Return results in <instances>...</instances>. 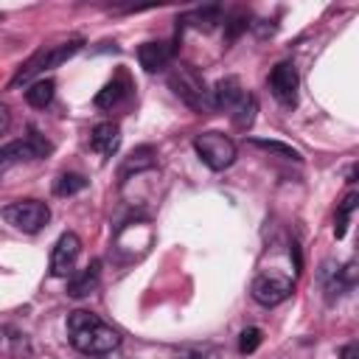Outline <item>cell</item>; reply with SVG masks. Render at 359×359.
Masks as SVG:
<instances>
[{
	"mask_svg": "<svg viewBox=\"0 0 359 359\" xmlns=\"http://www.w3.org/2000/svg\"><path fill=\"white\" fill-rule=\"evenodd\" d=\"M182 359H219V348L213 345H196V348H185Z\"/></svg>",
	"mask_w": 359,
	"mask_h": 359,
	"instance_id": "cb8c5ba5",
	"label": "cell"
},
{
	"mask_svg": "<svg viewBox=\"0 0 359 359\" xmlns=\"http://www.w3.org/2000/svg\"><path fill=\"white\" fill-rule=\"evenodd\" d=\"M194 149H196L199 160L208 168H213V171H224L236 160V143L227 135H222V132H202V135H196Z\"/></svg>",
	"mask_w": 359,
	"mask_h": 359,
	"instance_id": "3957f363",
	"label": "cell"
},
{
	"mask_svg": "<svg viewBox=\"0 0 359 359\" xmlns=\"http://www.w3.org/2000/svg\"><path fill=\"white\" fill-rule=\"evenodd\" d=\"M154 165H157V149H154V146H137V149L123 160V165H121V171H118V180L123 182V180H129L132 174L149 171V168H154Z\"/></svg>",
	"mask_w": 359,
	"mask_h": 359,
	"instance_id": "4fadbf2b",
	"label": "cell"
},
{
	"mask_svg": "<svg viewBox=\"0 0 359 359\" xmlns=\"http://www.w3.org/2000/svg\"><path fill=\"white\" fill-rule=\"evenodd\" d=\"M168 59H171V48H168L165 42H143V45L137 48V62H140V67H143L146 73L163 70V67L168 65Z\"/></svg>",
	"mask_w": 359,
	"mask_h": 359,
	"instance_id": "5bb4252c",
	"label": "cell"
},
{
	"mask_svg": "<svg viewBox=\"0 0 359 359\" xmlns=\"http://www.w3.org/2000/svg\"><path fill=\"white\" fill-rule=\"evenodd\" d=\"M356 202H359V196H356V194H348V196L339 202V208H337V224H334L337 238H342V236H345V230H348V222H351V213H353Z\"/></svg>",
	"mask_w": 359,
	"mask_h": 359,
	"instance_id": "44dd1931",
	"label": "cell"
},
{
	"mask_svg": "<svg viewBox=\"0 0 359 359\" xmlns=\"http://www.w3.org/2000/svg\"><path fill=\"white\" fill-rule=\"evenodd\" d=\"M0 353L8 356H28L31 353V342L28 337L14 328V325H0Z\"/></svg>",
	"mask_w": 359,
	"mask_h": 359,
	"instance_id": "9a60e30c",
	"label": "cell"
},
{
	"mask_svg": "<svg viewBox=\"0 0 359 359\" xmlns=\"http://www.w3.org/2000/svg\"><path fill=\"white\" fill-rule=\"evenodd\" d=\"M50 154V143L39 135V132H28V137L22 140H11L6 146H0V180L6 177V171L22 160H39V157H48Z\"/></svg>",
	"mask_w": 359,
	"mask_h": 359,
	"instance_id": "5b68a950",
	"label": "cell"
},
{
	"mask_svg": "<svg viewBox=\"0 0 359 359\" xmlns=\"http://www.w3.org/2000/svg\"><path fill=\"white\" fill-rule=\"evenodd\" d=\"M261 328H244L241 331V337H238V353H252V351H258V345H261Z\"/></svg>",
	"mask_w": 359,
	"mask_h": 359,
	"instance_id": "7402d4cb",
	"label": "cell"
},
{
	"mask_svg": "<svg viewBox=\"0 0 359 359\" xmlns=\"http://www.w3.org/2000/svg\"><path fill=\"white\" fill-rule=\"evenodd\" d=\"M292 289H294L292 280L283 278V275H275V272L258 275V278L252 280V297H255V303H261V306H278V303L289 300Z\"/></svg>",
	"mask_w": 359,
	"mask_h": 359,
	"instance_id": "52a82bcc",
	"label": "cell"
},
{
	"mask_svg": "<svg viewBox=\"0 0 359 359\" xmlns=\"http://www.w3.org/2000/svg\"><path fill=\"white\" fill-rule=\"evenodd\" d=\"M168 87H171L174 95H177L180 101H185L191 109H196V112L213 109L210 90H208L205 79H202L191 65H177V67L168 73Z\"/></svg>",
	"mask_w": 359,
	"mask_h": 359,
	"instance_id": "7a4b0ae2",
	"label": "cell"
},
{
	"mask_svg": "<svg viewBox=\"0 0 359 359\" xmlns=\"http://www.w3.org/2000/svg\"><path fill=\"white\" fill-rule=\"evenodd\" d=\"M250 143H252L255 149H264V151H269V154H278V157H286V160H300V151H297V149H292V146H286V143H280V140L250 137Z\"/></svg>",
	"mask_w": 359,
	"mask_h": 359,
	"instance_id": "ffe728a7",
	"label": "cell"
},
{
	"mask_svg": "<svg viewBox=\"0 0 359 359\" xmlns=\"http://www.w3.org/2000/svg\"><path fill=\"white\" fill-rule=\"evenodd\" d=\"M98 280H101V261H93L67 278V294L70 297H87L90 292H95Z\"/></svg>",
	"mask_w": 359,
	"mask_h": 359,
	"instance_id": "7c38bea8",
	"label": "cell"
},
{
	"mask_svg": "<svg viewBox=\"0 0 359 359\" xmlns=\"http://www.w3.org/2000/svg\"><path fill=\"white\" fill-rule=\"evenodd\" d=\"M247 14H233V17H227L224 20V31H227V42H233V39H238V34L241 31H247Z\"/></svg>",
	"mask_w": 359,
	"mask_h": 359,
	"instance_id": "603a6c76",
	"label": "cell"
},
{
	"mask_svg": "<svg viewBox=\"0 0 359 359\" xmlns=\"http://www.w3.org/2000/svg\"><path fill=\"white\" fill-rule=\"evenodd\" d=\"M79 252H81V238L70 230L62 233L53 244V252H50V275L53 278H70L76 269Z\"/></svg>",
	"mask_w": 359,
	"mask_h": 359,
	"instance_id": "8992f818",
	"label": "cell"
},
{
	"mask_svg": "<svg viewBox=\"0 0 359 359\" xmlns=\"http://www.w3.org/2000/svg\"><path fill=\"white\" fill-rule=\"evenodd\" d=\"M339 356H342V359H359V348H356V342H348V345L339 351Z\"/></svg>",
	"mask_w": 359,
	"mask_h": 359,
	"instance_id": "d4e9b609",
	"label": "cell"
},
{
	"mask_svg": "<svg viewBox=\"0 0 359 359\" xmlns=\"http://www.w3.org/2000/svg\"><path fill=\"white\" fill-rule=\"evenodd\" d=\"M241 98H244V87H241V81H238L236 76L219 79V81L213 84V90H210L213 109H227V112H230Z\"/></svg>",
	"mask_w": 359,
	"mask_h": 359,
	"instance_id": "30bf717a",
	"label": "cell"
},
{
	"mask_svg": "<svg viewBox=\"0 0 359 359\" xmlns=\"http://www.w3.org/2000/svg\"><path fill=\"white\" fill-rule=\"evenodd\" d=\"M255 109H258L255 98L244 93V98L230 109V112H233V123H236L238 129H250V126H252V121H255Z\"/></svg>",
	"mask_w": 359,
	"mask_h": 359,
	"instance_id": "ac0fdd59",
	"label": "cell"
},
{
	"mask_svg": "<svg viewBox=\"0 0 359 359\" xmlns=\"http://www.w3.org/2000/svg\"><path fill=\"white\" fill-rule=\"evenodd\" d=\"M90 146H93L98 154L112 157V154L118 151V146H121V129H118V123H112V121L95 123L93 132H90Z\"/></svg>",
	"mask_w": 359,
	"mask_h": 359,
	"instance_id": "8fae6325",
	"label": "cell"
},
{
	"mask_svg": "<svg viewBox=\"0 0 359 359\" xmlns=\"http://www.w3.org/2000/svg\"><path fill=\"white\" fill-rule=\"evenodd\" d=\"M129 93H132V79L126 76V70H118V73L98 90V95H95V107H101V109H112V107H118L123 98H129Z\"/></svg>",
	"mask_w": 359,
	"mask_h": 359,
	"instance_id": "9c48e42d",
	"label": "cell"
},
{
	"mask_svg": "<svg viewBox=\"0 0 359 359\" xmlns=\"http://www.w3.org/2000/svg\"><path fill=\"white\" fill-rule=\"evenodd\" d=\"M53 93H56V81H53V79H36V81L28 84L25 101H28L31 107L42 109V107H48V104L53 101Z\"/></svg>",
	"mask_w": 359,
	"mask_h": 359,
	"instance_id": "2e32d148",
	"label": "cell"
},
{
	"mask_svg": "<svg viewBox=\"0 0 359 359\" xmlns=\"http://www.w3.org/2000/svg\"><path fill=\"white\" fill-rule=\"evenodd\" d=\"M8 123H11V118H8V109L0 104V132H6V129H8Z\"/></svg>",
	"mask_w": 359,
	"mask_h": 359,
	"instance_id": "484cf974",
	"label": "cell"
},
{
	"mask_svg": "<svg viewBox=\"0 0 359 359\" xmlns=\"http://www.w3.org/2000/svg\"><path fill=\"white\" fill-rule=\"evenodd\" d=\"M67 339L84 356H107L121 345V334L98 314L76 309L67 314Z\"/></svg>",
	"mask_w": 359,
	"mask_h": 359,
	"instance_id": "6da1fadb",
	"label": "cell"
},
{
	"mask_svg": "<svg viewBox=\"0 0 359 359\" xmlns=\"http://www.w3.org/2000/svg\"><path fill=\"white\" fill-rule=\"evenodd\" d=\"M3 219L22 230V233H39L48 222H50V208L39 199H22V202H11L3 208Z\"/></svg>",
	"mask_w": 359,
	"mask_h": 359,
	"instance_id": "277c9868",
	"label": "cell"
},
{
	"mask_svg": "<svg viewBox=\"0 0 359 359\" xmlns=\"http://www.w3.org/2000/svg\"><path fill=\"white\" fill-rule=\"evenodd\" d=\"M177 22H191L194 28H205V31H213L219 22H222V8L219 6H205V8H196L191 14H185L182 20Z\"/></svg>",
	"mask_w": 359,
	"mask_h": 359,
	"instance_id": "e0dca14e",
	"label": "cell"
},
{
	"mask_svg": "<svg viewBox=\"0 0 359 359\" xmlns=\"http://www.w3.org/2000/svg\"><path fill=\"white\" fill-rule=\"evenodd\" d=\"M297 84H300V79H297V70H294L292 62H278L272 67V73H269V90H272V95L280 104L292 107L297 101Z\"/></svg>",
	"mask_w": 359,
	"mask_h": 359,
	"instance_id": "ba28073f",
	"label": "cell"
},
{
	"mask_svg": "<svg viewBox=\"0 0 359 359\" xmlns=\"http://www.w3.org/2000/svg\"><path fill=\"white\" fill-rule=\"evenodd\" d=\"M84 188H87V180L81 174H59L53 180V194L56 196H73V194H79Z\"/></svg>",
	"mask_w": 359,
	"mask_h": 359,
	"instance_id": "d6986e66",
	"label": "cell"
}]
</instances>
